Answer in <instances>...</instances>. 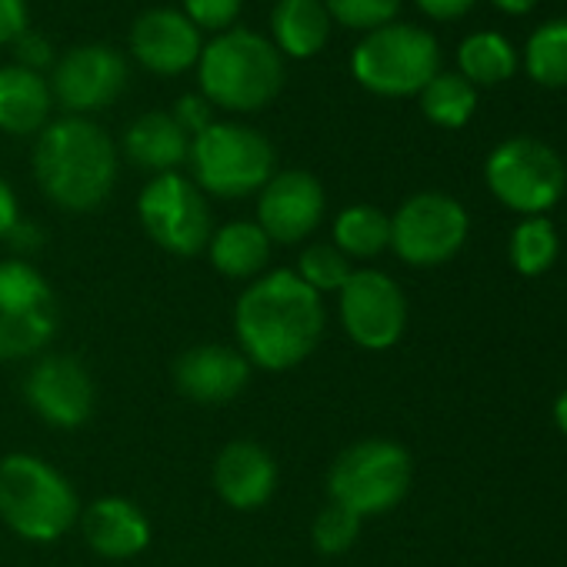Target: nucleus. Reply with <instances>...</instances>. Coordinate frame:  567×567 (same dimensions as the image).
Segmentation results:
<instances>
[{
    "label": "nucleus",
    "instance_id": "nucleus-30",
    "mask_svg": "<svg viewBox=\"0 0 567 567\" xmlns=\"http://www.w3.org/2000/svg\"><path fill=\"white\" fill-rule=\"evenodd\" d=\"M361 524L364 520L358 514H351L348 507H341V504L331 501L315 517V527H311L315 550L324 554V557H338V554L351 550L358 544V537H361Z\"/></svg>",
    "mask_w": 567,
    "mask_h": 567
},
{
    "label": "nucleus",
    "instance_id": "nucleus-4",
    "mask_svg": "<svg viewBox=\"0 0 567 567\" xmlns=\"http://www.w3.org/2000/svg\"><path fill=\"white\" fill-rule=\"evenodd\" d=\"M0 520L31 544H54L81 520V497L44 457L8 454L0 461Z\"/></svg>",
    "mask_w": 567,
    "mask_h": 567
},
{
    "label": "nucleus",
    "instance_id": "nucleus-19",
    "mask_svg": "<svg viewBox=\"0 0 567 567\" xmlns=\"http://www.w3.org/2000/svg\"><path fill=\"white\" fill-rule=\"evenodd\" d=\"M84 540L107 560H131L151 544L147 514L127 497H97L81 514Z\"/></svg>",
    "mask_w": 567,
    "mask_h": 567
},
{
    "label": "nucleus",
    "instance_id": "nucleus-29",
    "mask_svg": "<svg viewBox=\"0 0 567 567\" xmlns=\"http://www.w3.org/2000/svg\"><path fill=\"white\" fill-rule=\"evenodd\" d=\"M295 274L321 298V295H338L348 284V277L354 274V267H351V257L338 250L334 244H311L301 250Z\"/></svg>",
    "mask_w": 567,
    "mask_h": 567
},
{
    "label": "nucleus",
    "instance_id": "nucleus-28",
    "mask_svg": "<svg viewBox=\"0 0 567 567\" xmlns=\"http://www.w3.org/2000/svg\"><path fill=\"white\" fill-rule=\"evenodd\" d=\"M511 264L524 277H540L557 260V230L547 217H524L511 234Z\"/></svg>",
    "mask_w": 567,
    "mask_h": 567
},
{
    "label": "nucleus",
    "instance_id": "nucleus-33",
    "mask_svg": "<svg viewBox=\"0 0 567 567\" xmlns=\"http://www.w3.org/2000/svg\"><path fill=\"white\" fill-rule=\"evenodd\" d=\"M14 51H18V64L41 74L54 64V51H51V41L38 31H24L18 41H14Z\"/></svg>",
    "mask_w": 567,
    "mask_h": 567
},
{
    "label": "nucleus",
    "instance_id": "nucleus-35",
    "mask_svg": "<svg viewBox=\"0 0 567 567\" xmlns=\"http://www.w3.org/2000/svg\"><path fill=\"white\" fill-rule=\"evenodd\" d=\"M28 31V0H0V44H11Z\"/></svg>",
    "mask_w": 567,
    "mask_h": 567
},
{
    "label": "nucleus",
    "instance_id": "nucleus-32",
    "mask_svg": "<svg viewBox=\"0 0 567 567\" xmlns=\"http://www.w3.org/2000/svg\"><path fill=\"white\" fill-rule=\"evenodd\" d=\"M244 0H184V18L200 31H214L224 34L234 28L237 14H240Z\"/></svg>",
    "mask_w": 567,
    "mask_h": 567
},
{
    "label": "nucleus",
    "instance_id": "nucleus-22",
    "mask_svg": "<svg viewBox=\"0 0 567 567\" xmlns=\"http://www.w3.org/2000/svg\"><path fill=\"white\" fill-rule=\"evenodd\" d=\"M270 34L277 51L305 61L324 51L331 38V18L321 0H277L270 14Z\"/></svg>",
    "mask_w": 567,
    "mask_h": 567
},
{
    "label": "nucleus",
    "instance_id": "nucleus-15",
    "mask_svg": "<svg viewBox=\"0 0 567 567\" xmlns=\"http://www.w3.org/2000/svg\"><path fill=\"white\" fill-rule=\"evenodd\" d=\"M127 84V64L104 44H84L68 51L51 78V94L74 114L101 111L121 97Z\"/></svg>",
    "mask_w": 567,
    "mask_h": 567
},
{
    "label": "nucleus",
    "instance_id": "nucleus-16",
    "mask_svg": "<svg viewBox=\"0 0 567 567\" xmlns=\"http://www.w3.org/2000/svg\"><path fill=\"white\" fill-rule=\"evenodd\" d=\"M131 51L147 71L177 78L200 61L204 41H200V31L184 18V11L154 8L134 21Z\"/></svg>",
    "mask_w": 567,
    "mask_h": 567
},
{
    "label": "nucleus",
    "instance_id": "nucleus-11",
    "mask_svg": "<svg viewBox=\"0 0 567 567\" xmlns=\"http://www.w3.org/2000/svg\"><path fill=\"white\" fill-rule=\"evenodd\" d=\"M467 210L441 190L408 197L391 217V247L411 267H437L451 260L467 240Z\"/></svg>",
    "mask_w": 567,
    "mask_h": 567
},
{
    "label": "nucleus",
    "instance_id": "nucleus-39",
    "mask_svg": "<svg viewBox=\"0 0 567 567\" xmlns=\"http://www.w3.org/2000/svg\"><path fill=\"white\" fill-rule=\"evenodd\" d=\"M491 4L501 14H507V18H520V14H530L540 4V0H491Z\"/></svg>",
    "mask_w": 567,
    "mask_h": 567
},
{
    "label": "nucleus",
    "instance_id": "nucleus-27",
    "mask_svg": "<svg viewBox=\"0 0 567 567\" xmlns=\"http://www.w3.org/2000/svg\"><path fill=\"white\" fill-rule=\"evenodd\" d=\"M524 71L540 87H567V18L544 21L527 38Z\"/></svg>",
    "mask_w": 567,
    "mask_h": 567
},
{
    "label": "nucleus",
    "instance_id": "nucleus-9",
    "mask_svg": "<svg viewBox=\"0 0 567 567\" xmlns=\"http://www.w3.org/2000/svg\"><path fill=\"white\" fill-rule=\"evenodd\" d=\"M484 181L507 210L540 217L560 200L567 187V167L550 144L537 137H507L491 151Z\"/></svg>",
    "mask_w": 567,
    "mask_h": 567
},
{
    "label": "nucleus",
    "instance_id": "nucleus-21",
    "mask_svg": "<svg viewBox=\"0 0 567 567\" xmlns=\"http://www.w3.org/2000/svg\"><path fill=\"white\" fill-rule=\"evenodd\" d=\"M124 151L127 157L144 167V171H154V174H174L187 154H190V137L181 131V124L164 114V111H151V114H141L127 134H124Z\"/></svg>",
    "mask_w": 567,
    "mask_h": 567
},
{
    "label": "nucleus",
    "instance_id": "nucleus-1",
    "mask_svg": "<svg viewBox=\"0 0 567 567\" xmlns=\"http://www.w3.org/2000/svg\"><path fill=\"white\" fill-rule=\"evenodd\" d=\"M324 324V301L295 270L260 274L234 305L237 351L264 371L305 364L318 351Z\"/></svg>",
    "mask_w": 567,
    "mask_h": 567
},
{
    "label": "nucleus",
    "instance_id": "nucleus-40",
    "mask_svg": "<svg viewBox=\"0 0 567 567\" xmlns=\"http://www.w3.org/2000/svg\"><path fill=\"white\" fill-rule=\"evenodd\" d=\"M554 421H557V427L567 434V391L557 398V404H554Z\"/></svg>",
    "mask_w": 567,
    "mask_h": 567
},
{
    "label": "nucleus",
    "instance_id": "nucleus-34",
    "mask_svg": "<svg viewBox=\"0 0 567 567\" xmlns=\"http://www.w3.org/2000/svg\"><path fill=\"white\" fill-rule=\"evenodd\" d=\"M171 117L181 124V131H184L187 137H197L200 131H207V127L214 124V117H210V104H207L200 94H187V97H181V101H177V107L171 111Z\"/></svg>",
    "mask_w": 567,
    "mask_h": 567
},
{
    "label": "nucleus",
    "instance_id": "nucleus-10",
    "mask_svg": "<svg viewBox=\"0 0 567 567\" xmlns=\"http://www.w3.org/2000/svg\"><path fill=\"white\" fill-rule=\"evenodd\" d=\"M137 217L147 237L177 257L207 250L214 224L200 187L184 174H157L137 197Z\"/></svg>",
    "mask_w": 567,
    "mask_h": 567
},
{
    "label": "nucleus",
    "instance_id": "nucleus-14",
    "mask_svg": "<svg viewBox=\"0 0 567 567\" xmlns=\"http://www.w3.org/2000/svg\"><path fill=\"white\" fill-rule=\"evenodd\" d=\"M324 207L328 197L315 174L284 171L260 187L257 227L270 237V244H301L318 230Z\"/></svg>",
    "mask_w": 567,
    "mask_h": 567
},
{
    "label": "nucleus",
    "instance_id": "nucleus-2",
    "mask_svg": "<svg viewBox=\"0 0 567 567\" xmlns=\"http://www.w3.org/2000/svg\"><path fill=\"white\" fill-rule=\"evenodd\" d=\"M34 177L58 207L94 210L114 190L117 151L97 124L84 117H61L38 137Z\"/></svg>",
    "mask_w": 567,
    "mask_h": 567
},
{
    "label": "nucleus",
    "instance_id": "nucleus-24",
    "mask_svg": "<svg viewBox=\"0 0 567 567\" xmlns=\"http://www.w3.org/2000/svg\"><path fill=\"white\" fill-rule=\"evenodd\" d=\"M517 71L514 44L497 31L467 34L457 48V74L474 87H494L511 81Z\"/></svg>",
    "mask_w": 567,
    "mask_h": 567
},
{
    "label": "nucleus",
    "instance_id": "nucleus-18",
    "mask_svg": "<svg viewBox=\"0 0 567 567\" xmlns=\"http://www.w3.org/2000/svg\"><path fill=\"white\" fill-rule=\"evenodd\" d=\"M214 491L234 511H257L277 491V464L254 441H230L214 461Z\"/></svg>",
    "mask_w": 567,
    "mask_h": 567
},
{
    "label": "nucleus",
    "instance_id": "nucleus-20",
    "mask_svg": "<svg viewBox=\"0 0 567 567\" xmlns=\"http://www.w3.org/2000/svg\"><path fill=\"white\" fill-rule=\"evenodd\" d=\"M51 84L21 68V64H8L0 68V131L14 134V137H28L48 127L51 117Z\"/></svg>",
    "mask_w": 567,
    "mask_h": 567
},
{
    "label": "nucleus",
    "instance_id": "nucleus-37",
    "mask_svg": "<svg viewBox=\"0 0 567 567\" xmlns=\"http://www.w3.org/2000/svg\"><path fill=\"white\" fill-rule=\"evenodd\" d=\"M21 220V210H18V197L11 190V184L0 177V240H8V234L14 230V224Z\"/></svg>",
    "mask_w": 567,
    "mask_h": 567
},
{
    "label": "nucleus",
    "instance_id": "nucleus-17",
    "mask_svg": "<svg viewBox=\"0 0 567 567\" xmlns=\"http://www.w3.org/2000/svg\"><path fill=\"white\" fill-rule=\"evenodd\" d=\"M174 384L187 401L220 408L250 384V361L227 344H197L177 358Z\"/></svg>",
    "mask_w": 567,
    "mask_h": 567
},
{
    "label": "nucleus",
    "instance_id": "nucleus-36",
    "mask_svg": "<svg viewBox=\"0 0 567 567\" xmlns=\"http://www.w3.org/2000/svg\"><path fill=\"white\" fill-rule=\"evenodd\" d=\"M414 4L421 8V14L434 21H457L477 4V0H414Z\"/></svg>",
    "mask_w": 567,
    "mask_h": 567
},
{
    "label": "nucleus",
    "instance_id": "nucleus-7",
    "mask_svg": "<svg viewBox=\"0 0 567 567\" xmlns=\"http://www.w3.org/2000/svg\"><path fill=\"white\" fill-rule=\"evenodd\" d=\"M194 184L214 197L234 200L260 190L274 177L270 141L244 124H210L190 137Z\"/></svg>",
    "mask_w": 567,
    "mask_h": 567
},
{
    "label": "nucleus",
    "instance_id": "nucleus-12",
    "mask_svg": "<svg viewBox=\"0 0 567 567\" xmlns=\"http://www.w3.org/2000/svg\"><path fill=\"white\" fill-rule=\"evenodd\" d=\"M341 324L364 351H391L408 328V301L384 270H354L338 291Z\"/></svg>",
    "mask_w": 567,
    "mask_h": 567
},
{
    "label": "nucleus",
    "instance_id": "nucleus-3",
    "mask_svg": "<svg viewBox=\"0 0 567 567\" xmlns=\"http://www.w3.org/2000/svg\"><path fill=\"white\" fill-rule=\"evenodd\" d=\"M197 81L200 97L210 107L244 114L260 111L277 97L284 84L280 51L254 31L230 28L210 44H204L197 61Z\"/></svg>",
    "mask_w": 567,
    "mask_h": 567
},
{
    "label": "nucleus",
    "instance_id": "nucleus-23",
    "mask_svg": "<svg viewBox=\"0 0 567 567\" xmlns=\"http://www.w3.org/2000/svg\"><path fill=\"white\" fill-rule=\"evenodd\" d=\"M207 257L230 280H257L270 260V237L257 220H230L210 234Z\"/></svg>",
    "mask_w": 567,
    "mask_h": 567
},
{
    "label": "nucleus",
    "instance_id": "nucleus-26",
    "mask_svg": "<svg viewBox=\"0 0 567 567\" xmlns=\"http://www.w3.org/2000/svg\"><path fill=\"white\" fill-rule=\"evenodd\" d=\"M334 247L348 257H378L391 247V217L381 207L354 204L334 220Z\"/></svg>",
    "mask_w": 567,
    "mask_h": 567
},
{
    "label": "nucleus",
    "instance_id": "nucleus-13",
    "mask_svg": "<svg viewBox=\"0 0 567 567\" xmlns=\"http://www.w3.org/2000/svg\"><path fill=\"white\" fill-rule=\"evenodd\" d=\"M24 398L31 411L61 431H74L91 421L97 391L91 371L71 354H44L24 378Z\"/></svg>",
    "mask_w": 567,
    "mask_h": 567
},
{
    "label": "nucleus",
    "instance_id": "nucleus-8",
    "mask_svg": "<svg viewBox=\"0 0 567 567\" xmlns=\"http://www.w3.org/2000/svg\"><path fill=\"white\" fill-rule=\"evenodd\" d=\"M58 295L24 260H0V364L28 361L58 338Z\"/></svg>",
    "mask_w": 567,
    "mask_h": 567
},
{
    "label": "nucleus",
    "instance_id": "nucleus-31",
    "mask_svg": "<svg viewBox=\"0 0 567 567\" xmlns=\"http://www.w3.org/2000/svg\"><path fill=\"white\" fill-rule=\"evenodd\" d=\"M331 21L351 28V31H378L384 24H394L401 0H321Z\"/></svg>",
    "mask_w": 567,
    "mask_h": 567
},
{
    "label": "nucleus",
    "instance_id": "nucleus-25",
    "mask_svg": "<svg viewBox=\"0 0 567 567\" xmlns=\"http://www.w3.org/2000/svg\"><path fill=\"white\" fill-rule=\"evenodd\" d=\"M417 97H421L424 117L444 131L464 127L477 111V91L457 71H437Z\"/></svg>",
    "mask_w": 567,
    "mask_h": 567
},
{
    "label": "nucleus",
    "instance_id": "nucleus-6",
    "mask_svg": "<svg viewBox=\"0 0 567 567\" xmlns=\"http://www.w3.org/2000/svg\"><path fill=\"white\" fill-rule=\"evenodd\" d=\"M411 487V454L398 441L368 437L338 454L328 474L331 501L351 514L378 517L394 511Z\"/></svg>",
    "mask_w": 567,
    "mask_h": 567
},
{
    "label": "nucleus",
    "instance_id": "nucleus-38",
    "mask_svg": "<svg viewBox=\"0 0 567 567\" xmlns=\"http://www.w3.org/2000/svg\"><path fill=\"white\" fill-rule=\"evenodd\" d=\"M8 240H11L18 250H38V247H41V230H38V227H28L24 220H18L14 230L8 234Z\"/></svg>",
    "mask_w": 567,
    "mask_h": 567
},
{
    "label": "nucleus",
    "instance_id": "nucleus-5",
    "mask_svg": "<svg viewBox=\"0 0 567 567\" xmlns=\"http://www.w3.org/2000/svg\"><path fill=\"white\" fill-rule=\"evenodd\" d=\"M441 71L437 38L417 24H384L351 54L354 81L378 97H414Z\"/></svg>",
    "mask_w": 567,
    "mask_h": 567
}]
</instances>
